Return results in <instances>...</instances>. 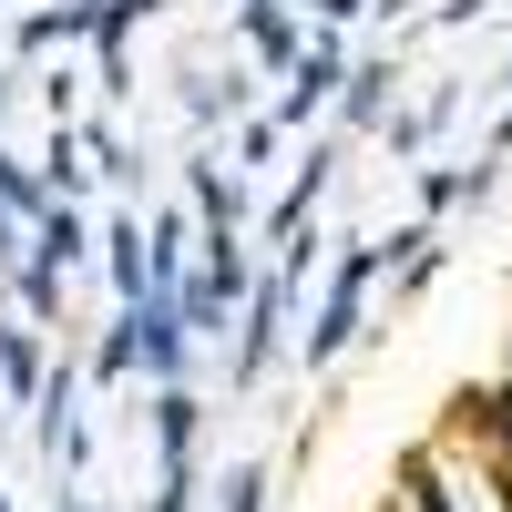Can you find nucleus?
<instances>
[{
    "instance_id": "nucleus-5",
    "label": "nucleus",
    "mask_w": 512,
    "mask_h": 512,
    "mask_svg": "<svg viewBox=\"0 0 512 512\" xmlns=\"http://www.w3.org/2000/svg\"><path fill=\"white\" fill-rule=\"evenodd\" d=\"M154 441H164V472H185V441H195V400L185 390L154 400Z\"/></svg>"
},
{
    "instance_id": "nucleus-3",
    "label": "nucleus",
    "mask_w": 512,
    "mask_h": 512,
    "mask_svg": "<svg viewBox=\"0 0 512 512\" xmlns=\"http://www.w3.org/2000/svg\"><path fill=\"white\" fill-rule=\"evenodd\" d=\"M451 431L482 441L492 461H512V390H461V400H451Z\"/></svg>"
},
{
    "instance_id": "nucleus-8",
    "label": "nucleus",
    "mask_w": 512,
    "mask_h": 512,
    "mask_svg": "<svg viewBox=\"0 0 512 512\" xmlns=\"http://www.w3.org/2000/svg\"><path fill=\"white\" fill-rule=\"evenodd\" d=\"M195 492H185V472H164V492H154V512H185Z\"/></svg>"
},
{
    "instance_id": "nucleus-11",
    "label": "nucleus",
    "mask_w": 512,
    "mask_h": 512,
    "mask_svg": "<svg viewBox=\"0 0 512 512\" xmlns=\"http://www.w3.org/2000/svg\"><path fill=\"white\" fill-rule=\"evenodd\" d=\"M0 512H11V492H0Z\"/></svg>"
},
{
    "instance_id": "nucleus-6",
    "label": "nucleus",
    "mask_w": 512,
    "mask_h": 512,
    "mask_svg": "<svg viewBox=\"0 0 512 512\" xmlns=\"http://www.w3.org/2000/svg\"><path fill=\"white\" fill-rule=\"evenodd\" d=\"M267 349H277V287L256 297V318H246V349H236V369H267Z\"/></svg>"
},
{
    "instance_id": "nucleus-2",
    "label": "nucleus",
    "mask_w": 512,
    "mask_h": 512,
    "mask_svg": "<svg viewBox=\"0 0 512 512\" xmlns=\"http://www.w3.org/2000/svg\"><path fill=\"white\" fill-rule=\"evenodd\" d=\"M41 369H52V359H41V328L0 318V410H31L41 400Z\"/></svg>"
},
{
    "instance_id": "nucleus-7",
    "label": "nucleus",
    "mask_w": 512,
    "mask_h": 512,
    "mask_svg": "<svg viewBox=\"0 0 512 512\" xmlns=\"http://www.w3.org/2000/svg\"><path fill=\"white\" fill-rule=\"evenodd\" d=\"M93 369H103V379H123V369H134V308H113V328H103Z\"/></svg>"
},
{
    "instance_id": "nucleus-12",
    "label": "nucleus",
    "mask_w": 512,
    "mask_h": 512,
    "mask_svg": "<svg viewBox=\"0 0 512 512\" xmlns=\"http://www.w3.org/2000/svg\"><path fill=\"white\" fill-rule=\"evenodd\" d=\"M72 512H93V502H72Z\"/></svg>"
},
{
    "instance_id": "nucleus-1",
    "label": "nucleus",
    "mask_w": 512,
    "mask_h": 512,
    "mask_svg": "<svg viewBox=\"0 0 512 512\" xmlns=\"http://www.w3.org/2000/svg\"><path fill=\"white\" fill-rule=\"evenodd\" d=\"M103 267H113V297H123V308H144V297H154V246H144L134 216L103 226Z\"/></svg>"
},
{
    "instance_id": "nucleus-4",
    "label": "nucleus",
    "mask_w": 512,
    "mask_h": 512,
    "mask_svg": "<svg viewBox=\"0 0 512 512\" xmlns=\"http://www.w3.org/2000/svg\"><path fill=\"white\" fill-rule=\"evenodd\" d=\"M93 31V0H52V11H31L21 21V52H62V41Z\"/></svg>"
},
{
    "instance_id": "nucleus-9",
    "label": "nucleus",
    "mask_w": 512,
    "mask_h": 512,
    "mask_svg": "<svg viewBox=\"0 0 512 512\" xmlns=\"http://www.w3.org/2000/svg\"><path fill=\"white\" fill-rule=\"evenodd\" d=\"M492 502H502V512H512V461H492Z\"/></svg>"
},
{
    "instance_id": "nucleus-10",
    "label": "nucleus",
    "mask_w": 512,
    "mask_h": 512,
    "mask_svg": "<svg viewBox=\"0 0 512 512\" xmlns=\"http://www.w3.org/2000/svg\"><path fill=\"white\" fill-rule=\"evenodd\" d=\"M11 236H21V226H0V267H11Z\"/></svg>"
}]
</instances>
